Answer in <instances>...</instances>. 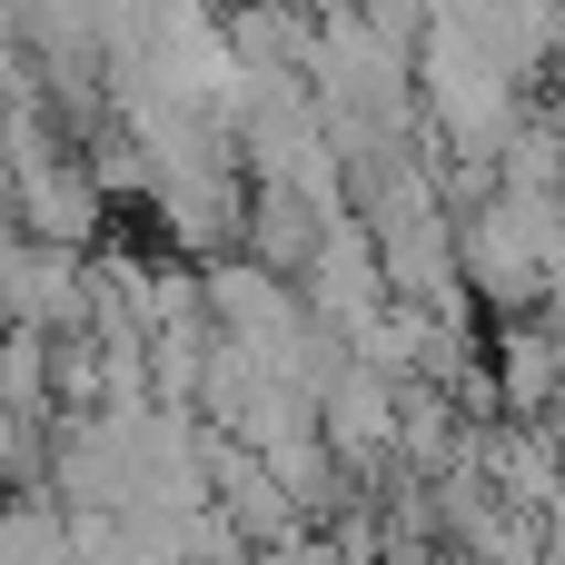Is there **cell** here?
<instances>
[{
    "label": "cell",
    "instance_id": "cell-3",
    "mask_svg": "<svg viewBox=\"0 0 565 565\" xmlns=\"http://www.w3.org/2000/svg\"><path fill=\"white\" fill-rule=\"evenodd\" d=\"M0 417H50V338L0 328Z\"/></svg>",
    "mask_w": 565,
    "mask_h": 565
},
{
    "label": "cell",
    "instance_id": "cell-5",
    "mask_svg": "<svg viewBox=\"0 0 565 565\" xmlns=\"http://www.w3.org/2000/svg\"><path fill=\"white\" fill-rule=\"evenodd\" d=\"M248 565H338V556L318 546V526H298L288 546H258V556H248Z\"/></svg>",
    "mask_w": 565,
    "mask_h": 565
},
{
    "label": "cell",
    "instance_id": "cell-1",
    "mask_svg": "<svg viewBox=\"0 0 565 565\" xmlns=\"http://www.w3.org/2000/svg\"><path fill=\"white\" fill-rule=\"evenodd\" d=\"M556 268H565L556 199H507V189H487L477 209H457V278H467V298H477L487 318H546Z\"/></svg>",
    "mask_w": 565,
    "mask_h": 565
},
{
    "label": "cell",
    "instance_id": "cell-4",
    "mask_svg": "<svg viewBox=\"0 0 565 565\" xmlns=\"http://www.w3.org/2000/svg\"><path fill=\"white\" fill-rule=\"evenodd\" d=\"M89 407H99V348L79 328V338H50V417H89Z\"/></svg>",
    "mask_w": 565,
    "mask_h": 565
},
{
    "label": "cell",
    "instance_id": "cell-2",
    "mask_svg": "<svg viewBox=\"0 0 565 565\" xmlns=\"http://www.w3.org/2000/svg\"><path fill=\"white\" fill-rule=\"evenodd\" d=\"M288 288H298V308H308L338 348H358V338L377 328V308H387V278H377V248H367L358 218H328L318 248H308V268H298Z\"/></svg>",
    "mask_w": 565,
    "mask_h": 565
}]
</instances>
